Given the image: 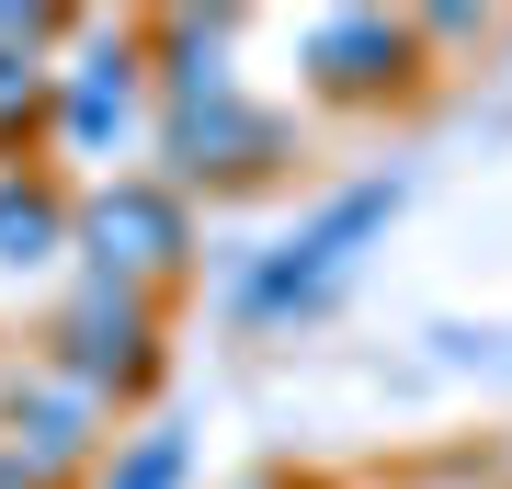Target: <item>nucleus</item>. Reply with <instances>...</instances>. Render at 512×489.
I'll list each match as a JSON object with an SVG mask.
<instances>
[{"label":"nucleus","mask_w":512,"mask_h":489,"mask_svg":"<svg viewBox=\"0 0 512 489\" xmlns=\"http://www.w3.org/2000/svg\"><path fill=\"white\" fill-rule=\"evenodd\" d=\"M69 35H80V57H69L57 91H46V148H57L69 182H80V171L103 182V160L148 126V35H137V12H126V23L69 12Z\"/></svg>","instance_id":"obj_1"},{"label":"nucleus","mask_w":512,"mask_h":489,"mask_svg":"<svg viewBox=\"0 0 512 489\" xmlns=\"http://www.w3.org/2000/svg\"><path fill=\"white\" fill-rule=\"evenodd\" d=\"M148 148H160L171 194H251L296 160V126L274 103H251L239 80H217V91H183V103H148Z\"/></svg>","instance_id":"obj_2"},{"label":"nucleus","mask_w":512,"mask_h":489,"mask_svg":"<svg viewBox=\"0 0 512 489\" xmlns=\"http://www.w3.org/2000/svg\"><path fill=\"white\" fill-rule=\"evenodd\" d=\"M80 387H103L114 410H137L148 387H160V364H171V296H148V285H114V273H80L69 296L46 308V342Z\"/></svg>","instance_id":"obj_3"},{"label":"nucleus","mask_w":512,"mask_h":489,"mask_svg":"<svg viewBox=\"0 0 512 489\" xmlns=\"http://www.w3.org/2000/svg\"><path fill=\"white\" fill-rule=\"evenodd\" d=\"M114 433H126V410H114L103 387H80L57 353H12L0 364V444L23 455L35 489H92Z\"/></svg>","instance_id":"obj_4"},{"label":"nucleus","mask_w":512,"mask_h":489,"mask_svg":"<svg viewBox=\"0 0 512 489\" xmlns=\"http://www.w3.org/2000/svg\"><path fill=\"white\" fill-rule=\"evenodd\" d=\"M80 273H114V285L171 296L194 273V194H171L160 171H103L80 182Z\"/></svg>","instance_id":"obj_5"},{"label":"nucleus","mask_w":512,"mask_h":489,"mask_svg":"<svg viewBox=\"0 0 512 489\" xmlns=\"http://www.w3.org/2000/svg\"><path fill=\"white\" fill-rule=\"evenodd\" d=\"M296 57H308V91L330 114H387V103L421 91V69H433V46H421L410 12H319Z\"/></svg>","instance_id":"obj_6"},{"label":"nucleus","mask_w":512,"mask_h":489,"mask_svg":"<svg viewBox=\"0 0 512 489\" xmlns=\"http://www.w3.org/2000/svg\"><path fill=\"white\" fill-rule=\"evenodd\" d=\"M387 217H399V182H387V171L342 182V194H330L319 217L296 228L285 251L251 273V285H239V308H251V319H296V308H319V296H330V285L353 273V251H365V239H376Z\"/></svg>","instance_id":"obj_7"},{"label":"nucleus","mask_w":512,"mask_h":489,"mask_svg":"<svg viewBox=\"0 0 512 489\" xmlns=\"http://www.w3.org/2000/svg\"><path fill=\"white\" fill-rule=\"evenodd\" d=\"M57 35H69V12H23V0H0V171H23L46 148Z\"/></svg>","instance_id":"obj_8"},{"label":"nucleus","mask_w":512,"mask_h":489,"mask_svg":"<svg viewBox=\"0 0 512 489\" xmlns=\"http://www.w3.org/2000/svg\"><path fill=\"white\" fill-rule=\"evenodd\" d=\"M69 239H80V182L69 171L57 160L0 171V273H46Z\"/></svg>","instance_id":"obj_9"},{"label":"nucleus","mask_w":512,"mask_h":489,"mask_svg":"<svg viewBox=\"0 0 512 489\" xmlns=\"http://www.w3.org/2000/svg\"><path fill=\"white\" fill-rule=\"evenodd\" d=\"M194 478V444L171 433V421H137V433H114L103 444V467H92V489H183Z\"/></svg>","instance_id":"obj_10"},{"label":"nucleus","mask_w":512,"mask_h":489,"mask_svg":"<svg viewBox=\"0 0 512 489\" xmlns=\"http://www.w3.org/2000/svg\"><path fill=\"white\" fill-rule=\"evenodd\" d=\"M456 489H501V478H478V467H456Z\"/></svg>","instance_id":"obj_11"},{"label":"nucleus","mask_w":512,"mask_h":489,"mask_svg":"<svg viewBox=\"0 0 512 489\" xmlns=\"http://www.w3.org/2000/svg\"><path fill=\"white\" fill-rule=\"evenodd\" d=\"M239 489H285V478H274V467H262V478H239Z\"/></svg>","instance_id":"obj_12"},{"label":"nucleus","mask_w":512,"mask_h":489,"mask_svg":"<svg viewBox=\"0 0 512 489\" xmlns=\"http://www.w3.org/2000/svg\"><path fill=\"white\" fill-rule=\"evenodd\" d=\"M285 489H342V478H285Z\"/></svg>","instance_id":"obj_13"}]
</instances>
